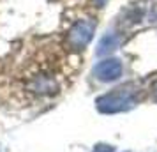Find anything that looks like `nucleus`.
Here are the masks:
<instances>
[]
</instances>
